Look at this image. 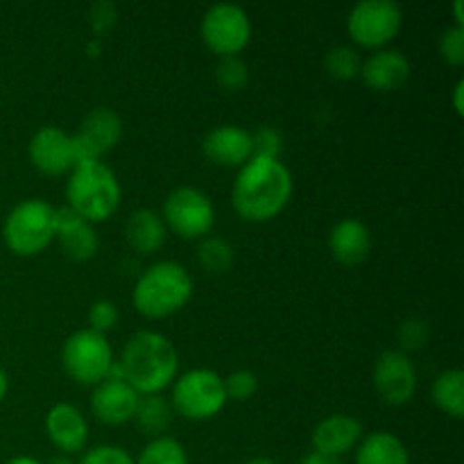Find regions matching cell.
Listing matches in <instances>:
<instances>
[{"mask_svg": "<svg viewBox=\"0 0 464 464\" xmlns=\"http://www.w3.org/2000/svg\"><path fill=\"white\" fill-rule=\"evenodd\" d=\"M293 198V175L281 159L252 157L238 168L231 186V204L240 220L261 222L275 220L284 213Z\"/></svg>", "mask_w": 464, "mask_h": 464, "instance_id": "cell-1", "label": "cell"}, {"mask_svg": "<svg viewBox=\"0 0 464 464\" xmlns=\"http://www.w3.org/2000/svg\"><path fill=\"white\" fill-rule=\"evenodd\" d=\"M121 374L140 397L161 394L179 376L175 344L157 331H136L121 353Z\"/></svg>", "mask_w": 464, "mask_h": 464, "instance_id": "cell-2", "label": "cell"}, {"mask_svg": "<svg viewBox=\"0 0 464 464\" xmlns=\"http://www.w3.org/2000/svg\"><path fill=\"white\" fill-rule=\"evenodd\" d=\"M193 276L181 263L157 261L140 272L131 304L145 320H166L193 299Z\"/></svg>", "mask_w": 464, "mask_h": 464, "instance_id": "cell-3", "label": "cell"}, {"mask_svg": "<svg viewBox=\"0 0 464 464\" xmlns=\"http://www.w3.org/2000/svg\"><path fill=\"white\" fill-rule=\"evenodd\" d=\"M122 188L116 172L102 161H82L66 181V207L86 222H104L121 207Z\"/></svg>", "mask_w": 464, "mask_h": 464, "instance_id": "cell-4", "label": "cell"}, {"mask_svg": "<svg viewBox=\"0 0 464 464\" xmlns=\"http://www.w3.org/2000/svg\"><path fill=\"white\" fill-rule=\"evenodd\" d=\"M54 213L57 208L45 199L30 198L18 202L5 216V247L21 258L39 256L54 243Z\"/></svg>", "mask_w": 464, "mask_h": 464, "instance_id": "cell-5", "label": "cell"}, {"mask_svg": "<svg viewBox=\"0 0 464 464\" xmlns=\"http://www.w3.org/2000/svg\"><path fill=\"white\" fill-rule=\"evenodd\" d=\"M172 412L188 421H207L227 406L225 381L218 372L199 367L177 376L170 390Z\"/></svg>", "mask_w": 464, "mask_h": 464, "instance_id": "cell-6", "label": "cell"}, {"mask_svg": "<svg viewBox=\"0 0 464 464\" xmlns=\"http://www.w3.org/2000/svg\"><path fill=\"white\" fill-rule=\"evenodd\" d=\"M403 12L394 0H361L347 16L349 39L362 50H383L397 39Z\"/></svg>", "mask_w": 464, "mask_h": 464, "instance_id": "cell-7", "label": "cell"}, {"mask_svg": "<svg viewBox=\"0 0 464 464\" xmlns=\"http://www.w3.org/2000/svg\"><path fill=\"white\" fill-rule=\"evenodd\" d=\"M113 352L107 335L91 329H80L66 338L62 347V367L75 383L95 385L109 376L113 365Z\"/></svg>", "mask_w": 464, "mask_h": 464, "instance_id": "cell-8", "label": "cell"}, {"mask_svg": "<svg viewBox=\"0 0 464 464\" xmlns=\"http://www.w3.org/2000/svg\"><path fill=\"white\" fill-rule=\"evenodd\" d=\"M199 34L204 45L220 59L240 57L252 41V18L240 5H211L199 23Z\"/></svg>", "mask_w": 464, "mask_h": 464, "instance_id": "cell-9", "label": "cell"}, {"mask_svg": "<svg viewBox=\"0 0 464 464\" xmlns=\"http://www.w3.org/2000/svg\"><path fill=\"white\" fill-rule=\"evenodd\" d=\"M163 225L181 240H202L216 225V207L204 190L179 186L163 202Z\"/></svg>", "mask_w": 464, "mask_h": 464, "instance_id": "cell-10", "label": "cell"}, {"mask_svg": "<svg viewBox=\"0 0 464 464\" xmlns=\"http://www.w3.org/2000/svg\"><path fill=\"white\" fill-rule=\"evenodd\" d=\"M372 383L383 403L406 406L417 392V370L411 356L399 349H385L374 362Z\"/></svg>", "mask_w": 464, "mask_h": 464, "instance_id": "cell-11", "label": "cell"}, {"mask_svg": "<svg viewBox=\"0 0 464 464\" xmlns=\"http://www.w3.org/2000/svg\"><path fill=\"white\" fill-rule=\"evenodd\" d=\"M27 154L30 161L41 175L48 177H62L71 175L72 168L80 163V154H77V145L72 134H66L59 127H41L27 145Z\"/></svg>", "mask_w": 464, "mask_h": 464, "instance_id": "cell-12", "label": "cell"}, {"mask_svg": "<svg viewBox=\"0 0 464 464\" xmlns=\"http://www.w3.org/2000/svg\"><path fill=\"white\" fill-rule=\"evenodd\" d=\"M82 161H102L122 139V118L109 107H95L82 121L77 134H72Z\"/></svg>", "mask_w": 464, "mask_h": 464, "instance_id": "cell-13", "label": "cell"}, {"mask_svg": "<svg viewBox=\"0 0 464 464\" xmlns=\"http://www.w3.org/2000/svg\"><path fill=\"white\" fill-rule=\"evenodd\" d=\"M140 394L127 381L107 376L91 392V412L104 426L130 424L139 408Z\"/></svg>", "mask_w": 464, "mask_h": 464, "instance_id": "cell-14", "label": "cell"}, {"mask_svg": "<svg viewBox=\"0 0 464 464\" xmlns=\"http://www.w3.org/2000/svg\"><path fill=\"white\" fill-rule=\"evenodd\" d=\"M45 435L59 453L72 458L89 444V421L72 403H54L45 415Z\"/></svg>", "mask_w": 464, "mask_h": 464, "instance_id": "cell-15", "label": "cell"}, {"mask_svg": "<svg viewBox=\"0 0 464 464\" xmlns=\"http://www.w3.org/2000/svg\"><path fill=\"white\" fill-rule=\"evenodd\" d=\"M54 240L62 247L63 256L75 263L91 261L100 249L95 227L68 207H59L57 213H54Z\"/></svg>", "mask_w": 464, "mask_h": 464, "instance_id": "cell-16", "label": "cell"}, {"mask_svg": "<svg viewBox=\"0 0 464 464\" xmlns=\"http://www.w3.org/2000/svg\"><path fill=\"white\" fill-rule=\"evenodd\" d=\"M202 152L220 168H243L254 157L252 131L240 125H218L204 136Z\"/></svg>", "mask_w": 464, "mask_h": 464, "instance_id": "cell-17", "label": "cell"}, {"mask_svg": "<svg viewBox=\"0 0 464 464\" xmlns=\"http://www.w3.org/2000/svg\"><path fill=\"white\" fill-rule=\"evenodd\" d=\"M361 80L376 93H392L411 80V62L401 50H376L361 63Z\"/></svg>", "mask_w": 464, "mask_h": 464, "instance_id": "cell-18", "label": "cell"}, {"mask_svg": "<svg viewBox=\"0 0 464 464\" xmlns=\"http://www.w3.org/2000/svg\"><path fill=\"white\" fill-rule=\"evenodd\" d=\"M362 424L352 415H329L313 429L311 444L313 451L324 453L331 458H343L352 453L362 440Z\"/></svg>", "mask_w": 464, "mask_h": 464, "instance_id": "cell-19", "label": "cell"}, {"mask_svg": "<svg viewBox=\"0 0 464 464\" xmlns=\"http://www.w3.org/2000/svg\"><path fill=\"white\" fill-rule=\"evenodd\" d=\"M331 256L343 266H358L372 252V234L367 225L356 218H344L335 222L329 231Z\"/></svg>", "mask_w": 464, "mask_h": 464, "instance_id": "cell-20", "label": "cell"}, {"mask_svg": "<svg viewBox=\"0 0 464 464\" xmlns=\"http://www.w3.org/2000/svg\"><path fill=\"white\" fill-rule=\"evenodd\" d=\"M125 238L136 254H157L168 238L161 213L154 208H136L125 222Z\"/></svg>", "mask_w": 464, "mask_h": 464, "instance_id": "cell-21", "label": "cell"}, {"mask_svg": "<svg viewBox=\"0 0 464 464\" xmlns=\"http://www.w3.org/2000/svg\"><path fill=\"white\" fill-rule=\"evenodd\" d=\"M356 464H411V453L401 438L390 430H374L358 442Z\"/></svg>", "mask_w": 464, "mask_h": 464, "instance_id": "cell-22", "label": "cell"}, {"mask_svg": "<svg viewBox=\"0 0 464 464\" xmlns=\"http://www.w3.org/2000/svg\"><path fill=\"white\" fill-rule=\"evenodd\" d=\"M430 397L438 411L451 420L464 417V374L462 370H447L435 376Z\"/></svg>", "mask_w": 464, "mask_h": 464, "instance_id": "cell-23", "label": "cell"}, {"mask_svg": "<svg viewBox=\"0 0 464 464\" xmlns=\"http://www.w3.org/2000/svg\"><path fill=\"white\" fill-rule=\"evenodd\" d=\"M172 406L168 399H163L161 394H150V397H140L139 408H136L134 420L136 426L143 430L145 435H152L154 438H163L166 430L172 424Z\"/></svg>", "mask_w": 464, "mask_h": 464, "instance_id": "cell-24", "label": "cell"}, {"mask_svg": "<svg viewBox=\"0 0 464 464\" xmlns=\"http://www.w3.org/2000/svg\"><path fill=\"white\" fill-rule=\"evenodd\" d=\"M198 261L208 275H225L234 266V247L220 236H204L198 245Z\"/></svg>", "mask_w": 464, "mask_h": 464, "instance_id": "cell-25", "label": "cell"}, {"mask_svg": "<svg viewBox=\"0 0 464 464\" xmlns=\"http://www.w3.org/2000/svg\"><path fill=\"white\" fill-rule=\"evenodd\" d=\"M136 464H188V453L175 438H154L145 444L134 460Z\"/></svg>", "mask_w": 464, "mask_h": 464, "instance_id": "cell-26", "label": "cell"}, {"mask_svg": "<svg viewBox=\"0 0 464 464\" xmlns=\"http://www.w3.org/2000/svg\"><path fill=\"white\" fill-rule=\"evenodd\" d=\"M361 54L349 45H335L326 53L324 71L329 72L331 80L349 82L361 75Z\"/></svg>", "mask_w": 464, "mask_h": 464, "instance_id": "cell-27", "label": "cell"}, {"mask_svg": "<svg viewBox=\"0 0 464 464\" xmlns=\"http://www.w3.org/2000/svg\"><path fill=\"white\" fill-rule=\"evenodd\" d=\"M216 82L227 93H238L249 82V66L240 57H225L216 66Z\"/></svg>", "mask_w": 464, "mask_h": 464, "instance_id": "cell-28", "label": "cell"}, {"mask_svg": "<svg viewBox=\"0 0 464 464\" xmlns=\"http://www.w3.org/2000/svg\"><path fill=\"white\" fill-rule=\"evenodd\" d=\"M430 338V324L421 317H408L399 324L397 329V343H399V352L411 353V352H420Z\"/></svg>", "mask_w": 464, "mask_h": 464, "instance_id": "cell-29", "label": "cell"}, {"mask_svg": "<svg viewBox=\"0 0 464 464\" xmlns=\"http://www.w3.org/2000/svg\"><path fill=\"white\" fill-rule=\"evenodd\" d=\"M222 381H225L227 401H249L258 390L256 374L249 370H236Z\"/></svg>", "mask_w": 464, "mask_h": 464, "instance_id": "cell-30", "label": "cell"}, {"mask_svg": "<svg viewBox=\"0 0 464 464\" xmlns=\"http://www.w3.org/2000/svg\"><path fill=\"white\" fill-rule=\"evenodd\" d=\"M252 150L254 157L279 159L284 150V136L276 127H258L256 131H252Z\"/></svg>", "mask_w": 464, "mask_h": 464, "instance_id": "cell-31", "label": "cell"}, {"mask_svg": "<svg viewBox=\"0 0 464 464\" xmlns=\"http://www.w3.org/2000/svg\"><path fill=\"white\" fill-rule=\"evenodd\" d=\"M440 57L449 63V66H462L464 63V27H447L440 36Z\"/></svg>", "mask_w": 464, "mask_h": 464, "instance_id": "cell-32", "label": "cell"}, {"mask_svg": "<svg viewBox=\"0 0 464 464\" xmlns=\"http://www.w3.org/2000/svg\"><path fill=\"white\" fill-rule=\"evenodd\" d=\"M77 464H136L130 451L116 444H98L93 449H86L84 456Z\"/></svg>", "mask_w": 464, "mask_h": 464, "instance_id": "cell-33", "label": "cell"}, {"mask_svg": "<svg viewBox=\"0 0 464 464\" xmlns=\"http://www.w3.org/2000/svg\"><path fill=\"white\" fill-rule=\"evenodd\" d=\"M118 322V306L109 299H98V302L91 304L89 308V329L95 334L107 335V331H111Z\"/></svg>", "mask_w": 464, "mask_h": 464, "instance_id": "cell-34", "label": "cell"}, {"mask_svg": "<svg viewBox=\"0 0 464 464\" xmlns=\"http://www.w3.org/2000/svg\"><path fill=\"white\" fill-rule=\"evenodd\" d=\"M118 21V7L109 0H98L89 9V25L95 34H104L111 30Z\"/></svg>", "mask_w": 464, "mask_h": 464, "instance_id": "cell-35", "label": "cell"}, {"mask_svg": "<svg viewBox=\"0 0 464 464\" xmlns=\"http://www.w3.org/2000/svg\"><path fill=\"white\" fill-rule=\"evenodd\" d=\"M299 464H343V460H340V458L324 456V453L311 451V453H306V456L302 458V462H299Z\"/></svg>", "mask_w": 464, "mask_h": 464, "instance_id": "cell-36", "label": "cell"}, {"mask_svg": "<svg viewBox=\"0 0 464 464\" xmlns=\"http://www.w3.org/2000/svg\"><path fill=\"white\" fill-rule=\"evenodd\" d=\"M462 93H464V80H458L456 86H453V109H456L458 116H462V113H464Z\"/></svg>", "mask_w": 464, "mask_h": 464, "instance_id": "cell-37", "label": "cell"}, {"mask_svg": "<svg viewBox=\"0 0 464 464\" xmlns=\"http://www.w3.org/2000/svg\"><path fill=\"white\" fill-rule=\"evenodd\" d=\"M7 392H9V376H7V372H5L3 367H0V403L5 401Z\"/></svg>", "mask_w": 464, "mask_h": 464, "instance_id": "cell-38", "label": "cell"}, {"mask_svg": "<svg viewBox=\"0 0 464 464\" xmlns=\"http://www.w3.org/2000/svg\"><path fill=\"white\" fill-rule=\"evenodd\" d=\"M5 464H44V462H39L36 458H32V456H14V458H9Z\"/></svg>", "mask_w": 464, "mask_h": 464, "instance_id": "cell-39", "label": "cell"}, {"mask_svg": "<svg viewBox=\"0 0 464 464\" xmlns=\"http://www.w3.org/2000/svg\"><path fill=\"white\" fill-rule=\"evenodd\" d=\"M453 14H456V25L464 27V16H462V0L453 3Z\"/></svg>", "mask_w": 464, "mask_h": 464, "instance_id": "cell-40", "label": "cell"}, {"mask_svg": "<svg viewBox=\"0 0 464 464\" xmlns=\"http://www.w3.org/2000/svg\"><path fill=\"white\" fill-rule=\"evenodd\" d=\"M45 464H77V462L72 460L71 456H63V453H57V456L50 458V460L45 462Z\"/></svg>", "mask_w": 464, "mask_h": 464, "instance_id": "cell-41", "label": "cell"}, {"mask_svg": "<svg viewBox=\"0 0 464 464\" xmlns=\"http://www.w3.org/2000/svg\"><path fill=\"white\" fill-rule=\"evenodd\" d=\"M245 464H276V462L272 460V458L258 456V458H252V460H249V462H245Z\"/></svg>", "mask_w": 464, "mask_h": 464, "instance_id": "cell-42", "label": "cell"}, {"mask_svg": "<svg viewBox=\"0 0 464 464\" xmlns=\"http://www.w3.org/2000/svg\"><path fill=\"white\" fill-rule=\"evenodd\" d=\"M86 48H89L91 57H95V54H98V50H100V41H98V39H95V41H91V44L86 45Z\"/></svg>", "mask_w": 464, "mask_h": 464, "instance_id": "cell-43", "label": "cell"}]
</instances>
